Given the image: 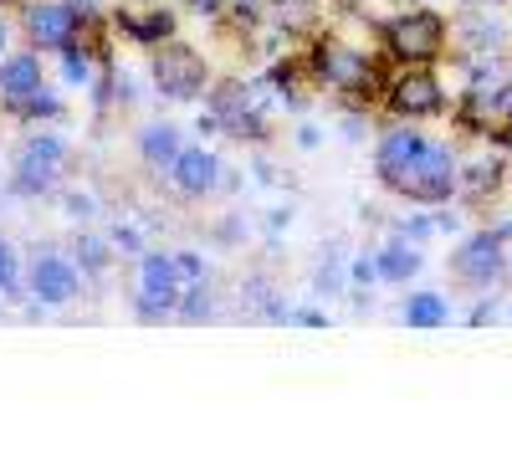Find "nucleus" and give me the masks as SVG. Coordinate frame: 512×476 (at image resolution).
<instances>
[{"label":"nucleus","instance_id":"f257e3e1","mask_svg":"<svg viewBox=\"0 0 512 476\" xmlns=\"http://www.w3.org/2000/svg\"><path fill=\"white\" fill-rule=\"evenodd\" d=\"M210 118L226 139L241 144H267L272 139V108H267V82H246V77H221L210 88Z\"/></svg>","mask_w":512,"mask_h":476},{"label":"nucleus","instance_id":"f03ea898","mask_svg":"<svg viewBox=\"0 0 512 476\" xmlns=\"http://www.w3.org/2000/svg\"><path fill=\"white\" fill-rule=\"evenodd\" d=\"M67 164H72V154H67V144H62L57 134H31V139L16 149V159H11V190H16L21 200L52 195V190L62 185V175H67Z\"/></svg>","mask_w":512,"mask_h":476},{"label":"nucleus","instance_id":"7ed1b4c3","mask_svg":"<svg viewBox=\"0 0 512 476\" xmlns=\"http://www.w3.org/2000/svg\"><path fill=\"white\" fill-rule=\"evenodd\" d=\"M308 67H313V77L323 82V88L344 93L349 103L374 93V62H369V52L349 47V41H338V36H318L313 41V62Z\"/></svg>","mask_w":512,"mask_h":476},{"label":"nucleus","instance_id":"20e7f679","mask_svg":"<svg viewBox=\"0 0 512 476\" xmlns=\"http://www.w3.org/2000/svg\"><path fill=\"white\" fill-rule=\"evenodd\" d=\"M384 47H390V57L405 62V67H431L446 52V21L436 11L405 6L390 26H384Z\"/></svg>","mask_w":512,"mask_h":476},{"label":"nucleus","instance_id":"39448f33","mask_svg":"<svg viewBox=\"0 0 512 476\" xmlns=\"http://www.w3.org/2000/svg\"><path fill=\"white\" fill-rule=\"evenodd\" d=\"M154 88L159 98L169 103H195L200 93H210V67L195 47H185V41H164V47H154Z\"/></svg>","mask_w":512,"mask_h":476},{"label":"nucleus","instance_id":"423d86ee","mask_svg":"<svg viewBox=\"0 0 512 476\" xmlns=\"http://www.w3.org/2000/svg\"><path fill=\"white\" fill-rule=\"evenodd\" d=\"M180 272L169 251H144L139 256V277H134V308L144 323H164L169 313L180 308Z\"/></svg>","mask_w":512,"mask_h":476},{"label":"nucleus","instance_id":"0eeeda50","mask_svg":"<svg viewBox=\"0 0 512 476\" xmlns=\"http://www.w3.org/2000/svg\"><path fill=\"white\" fill-rule=\"evenodd\" d=\"M26 292L41 302V308H67L82 292V267L62 246H36L31 251V272H26Z\"/></svg>","mask_w":512,"mask_h":476},{"label":"nucleus","instance_id":"6e6552de","mask_svg":"<svg viewBox=\"0 0 512 476\" xmlns=\"http://www.w3.org/2000/svg\"><path fill=\"white\" fill-rule=\"evenodd\" d=\"M456 195V149L451 144H425L420 159L410 164V175L400 185V200H415V205H446Z\"/></svg>","mask_w":512,"mask_h":476},{"label":"nucleus","instance_id":"1a4fd4ad","mask_svg":"<svg viewBox=\"0 0 512 476\" xmlns=\"http://www.w3.org/2000/svg\"><path fill=\"white\" fill-rule=\"evenodd\" d=\"M451 272L461 287H472V292H487L507 277V241L497 231H472L456 251H451Z\"/></svg>","mask_w":512,"mask_h":476},{"label":"nucleus","instance_id":"9d476101","mask_svg":"<svg viewBox=\"0 0 512 476\" xmlns=\"http://www.w3.org/2000/svg\"><path fill=\"white\" fill-rule=\"evenodd\" d=\"M21 31L31 36L36 52H62L67 41H77L88 26H82L72 0H26L21 6Z\"/></svg>","mask_w":512,"mask_h":476},{"label":"nucleus","instance_id":"9b49d317","mask_svg":"<svg viewBox=\"0 0 512 476\" xmlns=\"http://www.w3.org/2000/svg\"><path fill=\"white\" fill-rule=\"evenodd\" d=\"M384 103H390V113H395L400 123H410V118H441V113H446V88H441L436 72L405 67V72L390 82Z\"/></svg>","mask_w":512,"mask_h":476},{"label":"nucleus","instance_id":"f8f14e48","mask_svg":"<svg viewBox=\"0 0 512 476\" xmlns=\"http://www.w3.org/2000/svg\"><path fill=\"white\" fill-rule=\"evenodd\" d=\"M164 175H169V185L180 190V200H205V195H216V185L226 180V169H221V154H216V149L185 144Z\"/></svg>","mask_w":512,"mask_h":476},{"label":"nucleus","instance_id":"ddd939ff","mask_svg":"<svg viewBox=\"0 0 512 476\" xmlns=\"http://www.w3.org/2000/svg\"><path fill=\"white\" fill-rule=\"evenodd\" d=\"M425 144H431V139H425L420 128L395 123L390 134L379 139V149H374V175H379V185L400 195V185H405V175H410V164L420 159V149H425Z\"/></svg>","mask_w":512,"mask_h":476},{"label":"nucleus","instance_id":"4468645a","mask_svg":"<svg viewBox=\"0 0 512 476\" xmlns=\"http://www.w3.org/2000/svg\"><path fill=\"white\" fill-rule=\"evenodd\" d=\"M41 88V52H16V57H0V103L16 108Z\"/></svg>","mask_w":512,"mask_h":476},{"label":"nucleus","instance_id":"2eb2a0df","mask_svg":"<svg viewBox=\"0 0 512 476\" xmlns=\"http://www.w3.org/2000/svg\"><path fill=\"white\" fill-rule=\"evenodd\" d=\"M118 31L134 41V47H164V41H175V16H169L164 6H154L149 16H134V11H118L113 16Z\"/></svg>","mask_w":512,"mask_h":476},{"label":"nucleus","instance_id":"dca6fc26","mask_svg":"<svg viewBox=\"0 0 512 476\" xmlns=\"http://www.w3.org/2000/svg\"><path fill=\"white\" fill-rule=\"evenodd\" d=\"M241 308L246 318H267V323H287V308H282V292L267 272H256L241 282Z\"/></svg>","mask_w":512,"mask_h":476},{"label":"nucleus","instance_id":"f3484780","mask_svg":"<svg viewBox=\"0 0 512 476\" xmlns=\"http://www.w3.org/2000/svg\"><path fill=\"white\" fill-rule=\"evenodd\" d=\"M180 149H185V139H180L175 123H144V134H139V159H144L149 169H169Z\"/></svg>","mask_w":512,"mask_h":476},{"label":"nucleus","instance_id":"a211bd4d","mask_svg":"<svg viewBox=\"0 0 512 476\" xmlns=\"http://www.w3.org/2000/svg\"><path fill=\"white\" fill-rule=\"evenodd\" d=\"M113 241L108 236H98V231H77L72 236V262L82 267V277H103L108 267H113Z\"/></svg>","mask_w":512,"mask_h":476},{"label":"nucleus","instance_id":"6ab92c4d","mask_svg":"<svg viewBox=\"0 0 512 476\" xmlns=\"http://www.w3.org/2000/svg\"><path fill=\"white\" fill-rule=\"evenodd\" d=\"M374 262H379V282H410L420 272V251L405 236H395V241H384V251Z\"/></svg>","mask_w":512,"mask_h":476},{"label":"nucleus","instance_id":"aec40b11","mask_svg":"<svg viewBox=\"0 0 512 476\" xmlns=\"http://www.w3.org/2000/svg\"><path fill=\"white\" fill-rule=\"evenodd\" d=\"M98 62H103V52H93L82 36L62 47V77L72 82V88H88V82L98 77Z\"/></svg>","mask_w":512,"mask_h":476},{"label":"nucleus","instance_id":"412c9836","mask_svg":"<svg viewBox=\"0 0 512 476\" xmlns=\"http://www.w3.org/2000/svg\"><path fill=\"white\" fill-rule=\"evenodd\" d=\"M446 318H451V308H446L441 292H410L405 297V323L410 328H441Z\"/></svg>","mask_w":512,"mask_h":476},{"label":"nucleus","instance_id":"4be33fe9","mask_svg":"<svg viewBox=\"0 0 512 476\" xmlns=\"http://www.w3.org/2000/svg\"><path fill=\"white\" fill-rule=\"evenodd\" d=\"M11 118H21V123H41V118H47V123H52V118H67V108H62V98H57V93L36 88L26 103H16V108H11Z\"/></svg>","mask_w":512,"mask_h":476},{"label":"nucleus","instance_id":"5701e85b","mask_svg":"<svg viewBox=\"0 0 512 476\" xmlns=\"http://www.w3.org/2000/svg\"><path fill=\"white\" fill-rule=\"evenodd\" d=\"M180 313H185L190 323H210V318H216V292H210V282L180 292Z\"/></svg>","mask_w":512,"mask_h":476},{"label":"nucleus","instance_id":"b1692460","mask_svg":"<svg viewBox=\"0 0 512 476\" xmlns=\"http://www.w3.org/2000/svg\"><path fill=\"white\" fill-rule=\"evenodd\" d=\"M0 297H21V251L0 241Z\"/></svg>","mask_w":512,"mask_h":476},{"label":"nucleus","instance_id":"393cba45","mask_svg":"<svg viewBox=\"0 0 512 476\" xmlns=\"http://www.w3.org/2000/svg\"><path fill=\"white\" fill-rule=\"evenodd\" d=\"M313 287H318V292H328V297L344 292V267H338V246H333V251H323V262H318V272H313Z\"/></svg>","mask_w":512,"mask_h":476},{"label":"nucleus","instance_id":"a878e982","mask_svg":"<svg viewBox=\"0 0 512 476\" xmlns=\"http://www.w3.org/2000/svg\"><path fill=\"white\" fill-rule=\"evenodd\" d=\"M175 272H180V287H200V282H210V267H205V256H200V251H175Z\"/></svg>","mask_w":512,"mask_h":476},{"label":"nucleus","instance_id":"bb28decb","mask_svg":"<svg viewBox=\"0 0 512 476\" xmlns=\"http://www.w3.org/2000/svg\"><path fill=\"white\" fill-rule=\"evenodd\" d=\"M113 251H123V256H144V231L139 226H113Z\"/></svg>","mask_w":512,"mask_h":476},{"label":"nucleus","instance_id":"cd10ccee","mask_svg":"<svg viewBox=\"0 0 512 476\" xmlns=\"http://www.w3.org/2000/svg\"><path fill=\"white\" fill-rule=\"evenodd\" d=\"M487 185H497V164H477L472 175H466V190H461V195H466V200H482Z\"/></svg>","mask_w":512,"mask_h":476},{"label":"nucleus","instance_id":"c85d7f7f","mask_svg":"<svg viewBox=\"0 0 512 476\" xmlns=\"http://www.w3.org/2000/svg\"><path fill=\"white\" fill-rule=\"evenodd\" d=\"M67 215H72V221H93V215H98V200H93L88 190H72V195H67Z\"/></svg>","mask_w":512,"mask_h":476},{"label":"nucleus","instance_id":"c756f323","mask_svg":"<svg viewBox=\"0 0 512 476\" xmlns=\"http://www.w3.org/2000/svg\"><path fill=\"white\" fill-rule=\"evenodd\" d=\"M349 282H354V287H369V282H379V262H374V256H354Z\"/></svg>","mask_w":512,"mask_h":476},{"label":"nucleus","instance_id":"7c9ffc66","mask_svg":"<svg viewBox=\"0 0 512 476\" xmlns=\"http://www.w3.org/2000/svg\"><path fill=\"white\" fill-rule=\"evenodd\" d=\"M185 6H190L195 16H205V21H216V16H226L231 0H185Z\"/></svg>","mask_w":512,"mask_h":476},{"label":"nucleus","instance_id":"2f4dec72","mask_svg":"<svg viewBox=\"0 0 512 476\" xmlns=\"http://www.w3.org/2000/svg\"><path fill=\"white\" fill-rule=\"evenodd\" d=\"M292 323H303V328H323L328 318H323V313H313V308H303V313H292Z\"/></svg>","mask_w":512,"mask_h":476},{"label":"nucleus","instance_id":"473e14b6","mask_svg":"<svg viewBox=\"0 0 512 476\" xmlns=\"http://www.w3.org/2000/svg\"><path fill=\"white\" fill-rule=\"evenodd\" d=\"M318 139H323L318 128H303V134H297V144H303V149H318Z\"/></svg>","mask_w":512,"mask_h":476},{"label":"nucleus","instance_id":"72a5a7b5","mask_svg":"<svg viewBox=\"0 0 512 476\" xmlns=\"http://www.w3.org/2000/svg\"><path fill=\"white\" fill-rule=\"evenodd\" d=\"M6 41H11V26H6V16H0V57H6Z\"/></svg>","mask_w":512,"mask_h":476},{"label":"nucleus","instance_id":"f704fd0d","mask_svg":"<svg viewBox=\"0 0 512 476\" xmlns=\"http://www.w3.org/2000/svg\"><path fill=\"white\" fill-rule=\"evenodd\" d=\"M395 6H400V11H405V6H415V0H395Z\"/></svg>","mask_w":512,"mask_h":476},{"label":"nucleus","instance_id":"c9c22d12","mask_svg":"<svg viewBox=\"0 0 512 476\" xmlns=\"http://www.w3.org/2000/svg\"><path fill=\"white\" fill-rule=\"evenodd\" d=\"M144 6H164V0H144Z\"/></svg>","mask_w":512,"mask_h":476},{"label":"nucleus","instance_id":"e433bc0d","mask_svg":"<svg viewBox=\"0 0 512 476\" xmlns=\"http://www.w3.org/2000/svg\"><path fill=\"white\" fill-rule=\"evenodd\" d=\"M21 6H26V0H21Z\"/></svg>","mask_w":512,"mask_h":476}]
</instances>
